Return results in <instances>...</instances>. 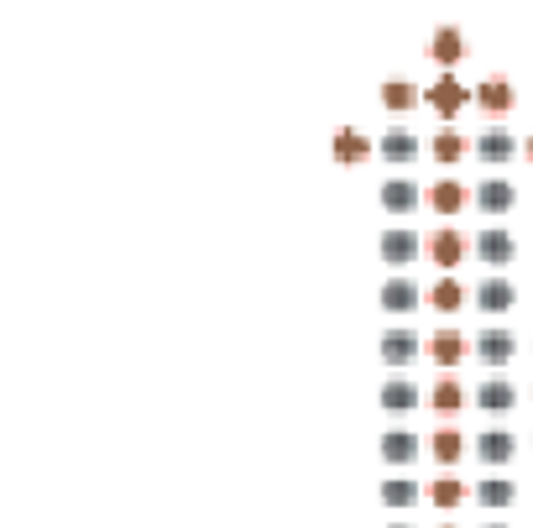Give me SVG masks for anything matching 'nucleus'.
I'll return each mask as SVG.
<instances>
[{
    "label": "nucleus",
    "instance_id": "nucleus-5",
    "mask_svg": "<svg viewBox=\"0 0 533 528\" xmlns=\"http://www.w3.org/2000/svg\"><path fill=\"white\" fill-rule=\"evenodd\" d=\"M476 257H481L486 267H497V272H502L507 262L518 257V241L507 236V231H481V236H476Z\"/></svg>",
    "mask_w": 533,
    "mask_h": 528
},
{
    "label": "nucleus",
    "instance_id": "nucleus-17",
    "mask_svg": "<svg viewBox=\"0 0 533 528\" xmlns=\"http://www.w3.org/2000/svg\"><path fill=\"white\" fill-rule=\"evenodd\" d=\"M429 53H434V63H460L466 58V37H460L455 27H439L434 42H429Z\"/></svg>",
    "mask_w": 533,
    "mask_h": 528
},
{
    "label": "nucleus",
    "instance_id": "nucleus-30",
    "mask_svg": "<svg viewBox=\"0 0 533 528\" xmlns=\"http://www.w3.org/2000/svg\"><path fill=\"white\" fill-rule=\"evenodd\" d=\"M387 528H408V523H387Z\"/></svg>",
    "mask_w": 533,
    "mask_h": 528
},
{
    "label": "nucleus",
    "instance_id": "nucleus-23",
    "mask_svg": "<svg viewBox=\"0 0 533 528\" xmlns=\"http://www.w3.org/2000/svg\"><path fill=\"white\" fill-rule=\"evenodd\" d=\"M429 304H434V309H445V314H455L460 304H466V293H460V283H455V278H439V283H434V293H429Z\"/></svg>",
    "mask_w": 533,
    "mask_h": 528
},
{
    "label": "nucleus",
    "instance_id": "nucleus-15",
    "mask_svg": "<svg viewBox=\"0 0 533 528\" xmlns=\"http://www.w3.org/2000/svg\"><path fill=\"white\" fill-rule=\"evenodd\" d=\"M476 105L492 110V116H507V110H513V84H507V79H486L476 89Z\"/></svg>",
    "mask_w": 533,
    "mask_h": 528
},
{
    "label": "nucleus",
    "instance_id": "nucleus-18",
    "mask_svg": "<svg viewBox=\"0 0 533 528\" xmlns=\"http://www.w3.org/2000/svg\"><path fill=\"white\" fill-rule=\"evenodd\" d=\"M513 497H518V487H513L507 476H486L481 487H476V502H481V508H507Z\"/></svg>",
    "mask_w": 533,
    "mask_h": 528
},
{
    "label": "nucleus",
    "instance_id": "nucleus-21",
    "mask_svg": "<svg viewBox=\"0 0 533 528\" xmlns=\"http://www.w3.org/2000/svg\"><path fill=\"white\" fill-rule=\"evenodd\" d=\"M429 257H434L439 267H455L460 257H466V241H460L455 231H439V236L429 241Z\"/></svg>",
    "mask_w": 533,
    "mask_h": 528
},
{
    "label": "nucleus",
    "instance_id": "nucleus-32",
    "mask_svg": "<svg viewBox=\"0 0 533 528\" xmlns=\"http://www.w3.org/2000/svg\"><path fill=\"white\" fill-rule=\"evenodd\" d=\"M486 528H502V523H486Z\"/></svg>",
    "mask_w": 533,
    "mask_h": 528
},
{
    "label": "nucleus",
    "instance_id": "nucleus-9",
    "mask_svg": "<svg viewBox=\"0 0 533 528\" xmlns=\"http://www.w3.org/2000/svg\"><path fill=\"white\" fill-rule=\"evenodd\" d=\"M419 283H413V278H387L382 283V309L387 314H413V309H419Z\"/></svg>",
    "mask_w": 533,
    "mask_h": 528
},
{
    "label": "nucleus",
    "instance_id": "nucleus-8",
    "mask_svg": "<svg viewBox=\"0 0 533 528\" xmlns=\"http://www.w3.org/2000/svg\"><path fill=\"white\" fill-rule=\"evenodd\" d=\"M476 408H486V413H507V408H518V387L507 382V377H486V382L476 387Z\"/></svg>",
    "mask_w": 533,
    "mask_h": 528
},
{
    "label": "nucleus",
    "instance_id": "nucleus-10",
    "mask_svg": "<svg viewBox=\"0 0 533 528\" xmlns=\"http://www.w3.org/2000/svg\"><path fill=\"white\" fill-rule=\"evenodd\" d=\"M476 204H481L486 215H507V210L518 204V189H513L507 178H486L481 189H476Z\"/></svg>",
    "mask_w": 533,
    "mask_h": 528
},
{
    "label": "nucleus",
    "instance_id": "nucleus-3",
    "mask_svg": "<svg viewBox=\"0 0 533 528\" xmlns=\"http://www.w3.org/2000/svg\"><path fill=\"white\" fill-rule=\"evenodd\" d=\"M419 231H403V225H392V231H382V262L387 267H408L419 262Z\"/></svg>",
    "mask_w": 533,
    "mask_h": 528
},
{
    "label": "nucleus",
    "instance_id": "nucleus-2",
    "mask_svg": "<svg viewBox=\"0 0 533 528\" xmlns=\"http://www.w3.org/2000/svg\"><path fill=\"white\" fill-rule=\"evenodd\" d=\"M518 356V335L513 330H481L476 335V361H486V366H507V361H513Z\"/></svg>",
    "mask_w": 533,
    "mask_h": 528
},
{
    "label": "nucleus",
    "instance_id": "nucleus-31",
    "mask_svg": "<svg viewBox=\"0 0 533 528\" xmlns=\"http://www.w3.org/2000/svg\"><path fill=\"white\" fill-rule=\"evenodd\" d=\"M439 528H455V523H439Z\"/></svg>",
    "mask_w": 533,
    "mask_h": 528
},
{
    "label": "nucleus",
    "instance_id": "nucleus-4",
    "mask_svg": "<svg viewBox=\"0 0 533 528\" xmlns=\"http://www.w3.org/2000/svg\"><path fill=\"white\" fill-rule=\"evenodd\" d=\"M476 157H481V163H513V157H518V142H513V136H507L502 126H486L481 136H476Z\"/></svg>",
    "mask_w": 533,
    "mask_h": 528
},
{
    "label": "nucleus",
    "instance_id": "nucleus-25",
    "mask_svg": "<svg viewBox=\"0 0 533 528\" xmlns=\"http://www.w3.org/2000/svg\"><path fill=\"white\" fill-rule=\"evenodd\" d=\"M434 157H439V163H460V157H466V142H460L455 131H439L434 136Z\"/></svg>",
    "mask_w": 533,
    "mask_h": 528
},
{
    "label": "nucleus",
    "instance_id": "nucleus-28",
    "mask_svg": "<svg viewBox=\"0 0 533 528\" xmlns=\"http://www.w3.org/2000/svg\"><path fill=\"white\" fill-rule=\"evenodd\" d=\"M434 455H439V461H445V466H455L460 461V434H434Z\"/></svg>",
    "mask_w": 533,
    "mask_h": 528
},
{
    "label": "nucleus",
    "instance_id": "nucleus-13",
    "mask_svg": "<svg viewBox=\"0 0 533 528\" xmlns=\"http://www.w3.org/2000/svg\"><path fill=\"white\" fill-rule=\"evenodd\" d=\"M382 210H392V215L419 210V183H408V178H392V183H382Z\"/></svg>",
    "mask_w": 533,
    "mask_h": 528
},
{
    "label": "nucleus",
    "instance_id": "nucleus-12",
    "mask_svg": "<svg viewBox=\"0 0 533 528\" xmlns=\"http://www.w3.org/2000/svg\"><path fill=\"white\" fill-rule=\"evenodd\" d=\"M513 450H518V440L507 429H492V434H481V440H476V455L486 466H507V461H513Z\"/></svg>",
    "mask_w": 533,
    "mask_h": 528
},
{
    "label": "nucleus",
    "instance_id": "nucleus-20",
    "mask_svg": "<svg viewBox=\"0 0 533 528\" xmlns=\"http://www.w3.org/2000/svg\"><path fill=\"white\" fill-rule=\"evenodd\" d=\"M382 502L387 508H413V502H419V481H408V476L382 481Z\"/></svg>",
    "mask_w": 533,
    "mask_h": 528
},
{
    "label": "nucleus",
    "instance_id": "nucleus-7",
    "mask_svg": "<svg viewBox=\"0 0 533 528\" xmlns=\"http://www.w3.org/2000/svg\"><path fill=\"white\" fill-rule=\"evenodd\" d=\"M419 351H424V340L413 335V330H387V335H382V361H387V366L419 361Z\"/></svg>",
    "mask_w": 533,
    "mask_h": 528
},
{
    "label": "nucleus",
    "instance_id": "nucleus-29",
    "mask_svg": "<svg viewBox=\"0 0 533 528\" xmlns=\"http://www.w3.org/2000/svg\"><path fill=\"white\" fill-rule=\"evenodd\" d=\"M460 497H466V487H460V481H450V476L434 481V502H439V508H455Z\"/></svg>",
    "mask_w": 533,
    "mask_h": 528
},
{
    "label": "nucleus",
    "instance_id": "nucleus-19",
    "mask_svg": "<svg viewBox=\"0 0 533 528\" xmlns=\"http://www.w3.org/2000/svg\"><path fill=\"white\" fill-rule=\"evenodd\" d=\"M429 356H434L439 366H455L460 356H466V340H460V330H439V335L429 340Z\"/></svg>",
    "mask_w": 533,
    "mask_h": 528
},
{
    "label": "nucleus",
    "instance_id": "nucleus-14",
    "mask_svg": "<svg viewBox=\"0 0 533 528\" xmlns=\"http://www.w3.org/2000/svg\"><path fill=\"white\" fill-rule=\"evenodd\" d=\"M382 461H392V466H408V461H419V434H403V429L382 434Z\"/></svg>",
    "mask_w": 533,
    "mask_h": 528
},
{
    "label": "nucleus",
    "instance_id": "nucleus-24",
    "mask_svg": "<svg viewBox=\"0 0 533 528\" xmlns=\"http://www.w3.org/2000/svg\"><path fill=\"white\" fill-rule=\"evenodd\" d=\"M382 100H387V110H413L424 95H419L413 84H387V89H382Z\"/></svg>",
    "mask_w": 533,
    "mask_h": 528
},
{
    "label": "nucleus",
    "instance_id": "nucleus-6",
    "mask_svg": "<svg viewBox=\"0 0 533 528\" xmlns=\"http://www.w3.org/2000/svg\"><path fill=\"white\" fill-rule=\"evenodd\" d=\"M513 304H518V288L507 283V278H486V283L476 288V309H481V314H492V319L507 314Z\"/></svg>",
    "mask_w": 533,
    "mask_h": 528
},
{
    "label": "nucleus",
    "instance_id": "nucleus-27",
    "mask_svg": "<svg viewBox=\"0 0 533 528\" xmlns=\"http://www.w3.org/2000/svg\"><path fill=\"white\" fill-rule=\"evenodd\" d=\"M460 403H466V393H460V382H450V377H445V382L434 387V408H439V413H455Z\"/></svg>",
    "mask_w": 533,
    "mask_h": 528
},
{
    "label": "nucleus",
    "instance_id": "nucleus-22",
    "mask_svg": "<svg viewBox=\"0 0 533 528\" xmlns=\"http://www.w3.org/2000/svg\"><path fill=\"white\" fill-rule=\"evenodd\" d=\"M366 152H372V147H366V136H356V131H335V163H361Z\"/></svg>",
    "mask_w": 533,
    "mask_h": 528
},
{
    "label": "nucleus",
    "instance_id": "nucleus-26",
    "mask_svg": "<svg viewBox=\"0 0 533 528\" xmlns=\"http://www.w3.org/2000/svg\"><path fill=\"white\" fill-rule=\"evenodd\" d=\"M460 204H466V189H460V183H439V189H434V210L439 215H455Z\"/></svg>",
    "mask_w": 533,
    "mask_h": 528
},
{
    "label": "nucleus",
    "instance_id": "nucleus-33",
    "mask_svg": "<svg viewBox=\"0 0 533 528\" xmlns=\"http://www.w3.org/2000/svg\"><path fill=\"white\" fill-rule=\"evenodd\" d=\"M528 157H533V142H528Z\"/></svg>",
    "mask_w": 533,
    "mask_h": 528
},
{
    "label": "nucleus",
    "instance_id": "nucleus-11",
    "mask_svg": "<svg viewBox=\"0 0 533 528\" xmlns=\"http://www.w3.org/2000/svg\"><path fill=\"white\" fill-rule=\"evenodd\" d=\"M377 157H387V163H413V157H419V136H413L408 126H392L377 142Z\"/></svg>",
    "mask_w": 533,
    "mask_h": 528
},
{
    "label": "nucleus",
    "instance_id": "nucleus-1",
    "mask_svg": "<svg viewBox=\"0 0 533 528\" xmlns=\"http://www.w3.org/2000/svg\"><path fill=\"white\" fill-rule=\"evenodd\" d=\"M424 100H429V105H434L445 121H455V116H460V110H466L476 95H471V89H466V84H460V79L450 74V68H445V74H439V79L424 89Z\"/></svg>",
    "mask_w": 533,
    "mask_h": 528
},
{
    "label": "nucleus",
    "instance_id": "nucleus-16",
    "mask_svg": "<svg viewBox=\"0 0 533 528\" xmlns=\"http://www.w3.org/2000/svg\"><path fill=\"white\" fill-rule=\"evenodd\" d=\"M382 408H387V413H408V408H419V382L392 377V382L382 387Z\"/></svg>",
    "mask_w": 533,
    "mask_h": 528
}]
</instances>
